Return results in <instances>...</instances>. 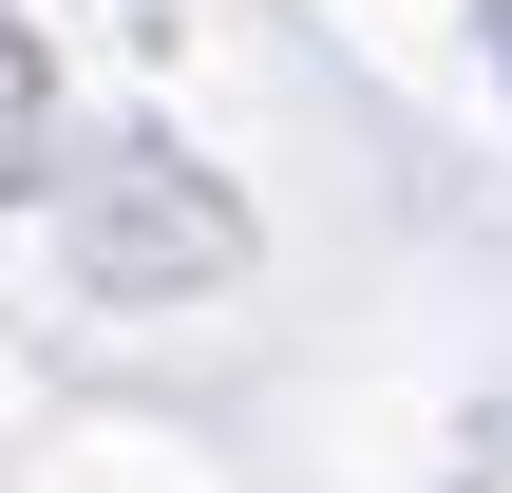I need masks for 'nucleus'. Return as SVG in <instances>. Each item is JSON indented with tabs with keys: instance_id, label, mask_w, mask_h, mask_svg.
<instances>
[{
	"instance_id": "f257e3e1",
	"label": "nucleus",
	"mask_w": 512,
	"mask_h": 493,
	"mask_svg": "<svg viewBox=\"0 0 512 493\" xmlns=\"http://www.w3.org/2000/svg\"><path fill=\"white\" fill-rule=\"evenodd\" d=\"M57 247H76L95 304H190V285L247 266V209H228L171 133H114L95 171H57Z\"/></svg>"
},
{
	"instance_id": "f03ea898",
	"label": "nucleus",
	"mask_w": 512,
	"mask_h": 493,
	"mask_svg": "<svg viewBox=\"0 0 512 493\" xmlns=\"http://www.w3.org/2000/svg\"><path fill=\"white\" fill-rule=\"evenodd\" d=\"M38 152H57V76H38V38L0 19V190H38Z\"/></svg>"
}]
</instances>
